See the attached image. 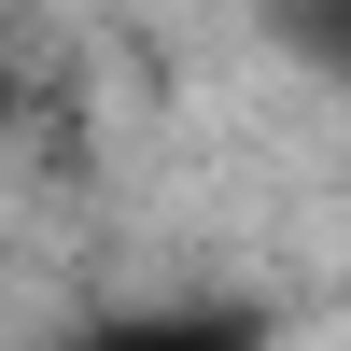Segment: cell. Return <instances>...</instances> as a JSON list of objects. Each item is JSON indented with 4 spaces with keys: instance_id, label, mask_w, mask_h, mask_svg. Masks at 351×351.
Returning a JSON list of instances; mask_svg holds the SVG:
<instances>
[{
    "instance_id": "1",
    "label": "cell",
    "mask_w": 351,
    "mask_h": 351,
    "mask_svg": "<svg viewBox=\"0 0 351 351\" xmlns=\"http://www.w3.org/2000/svg\"><path fill=\"white\" fill-rule=\"evenodd\" d=\"M281 337V309L267 295H127V309H84L56 351H267Z\"/></svg>"
},
{
    "instance_id": "2",
    "label": "cell",
    "mask_w": 351,
    "mask_h": 351,
    "mask_svg": "<svg viewBox=\"0 0 351 351\" xmlns=\"http://www.w3.org/2000/svg\"><path fill=\"white\" fill-rule=\"evenodd\" d=\"M253 28H267V56H281L295 84L351 99V0H253Z\"/></svg>"
}]
</instances>
